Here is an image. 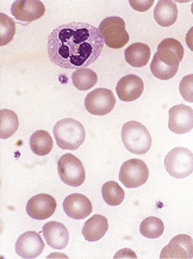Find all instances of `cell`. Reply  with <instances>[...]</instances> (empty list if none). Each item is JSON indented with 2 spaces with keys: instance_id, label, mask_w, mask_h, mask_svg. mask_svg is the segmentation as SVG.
Listing matches in <instances>:
<instances>
[{
  "instance_id": "6da1fadb",
  "label": "cell",
  "mask_w": 193,
  "mask_h": 259,
  "mask_svg": "<svg viewBox=\"0 0 193 259\" xmlns=\"http://www.w3.org/2000/svg\"><path fill=\"white\" fill-rule=\"evenodd\" d=\"M105 42L99 29L89 23L71 22L55 28L48 36L52 64L65 69L87 68L102 54Z\"/></svg>"
},
{
  "instance_id": "7a4b0ae2",
  "label": "cell",
  "mask_w": 193,
  "mask_h": 259,
  "mask_svg": "<svg viewBox=\"0 0 193 259\" xmlns=\"http://www.w3.org/2000/svg\"><path fill=\"white\" fill-rule=\"evenodd\" d=\"M84 125L74 118H65L59 121L54 127V138L58 146L66 151L78 149L85 141Z\"/></svg>"
},
{
  "instance_id": "3957f363",
  "label": "cell",
  "mask_w": 193,
  "mask_h": 259,
  "mask_svg": "<svg viewBox=\"0 0 193 259\" xmlns=\"http://www.w3.org/2000/svg\"><path fill=\"white\" fill-rule=\"evenodd\" d=\"M122 141L129 152L137 155L146 154L152 147L151 133L137 121H130L123 125Z\"/></svg>"
},
{
  "instance_id": "277c9868",
  "label": "cell",
  "mask_w": 193,
  "mask_h": 259,
  "mask_svg": "<svg viewBox=\"0 0 193 259\" xmlns=\"http://www.w3.org/2000/svg\"><path fill=\"white\" fill-rule=\"evenodd\" d=\"M165 167L173 178H187L193 172V153L185 147L173 148L166 155Z\"/></svg>"
},
{
  "instance_id": "5b68a950",
  "label": "cell",
  "mask_w": 193,
  "mask_h": 259,
  "mask_svg": "<svg viewBox=\"0 0 193 259\" xmlns=\"http://www.w3.org/2000/svg\"><path fill=\"white\" fill-rule=\"evenodd\" d=\"M99 32L105 45L112 49L123 48L130 38L125 29V22L116 16L103 19L99 25Z\"/></svg>"
},
{
  "instance_id": "8992f818",
  "label": "cell",
  "mask_w": 193,
  "mask_h": 259,
  "mask_svg": "<svg viewBox=\"0 0 193 259\" xmlns=\"http://www.w3.org/2000/svg\"><path fill=\"white\" fill-rule=\"evenodd\" d=\"M61 181L69 187H80L85 182V168L82 162L71 153L63 154L58 162Z\"/></svg>"
},
{
  "instance_id": "52a82bcc",
  "label": "cell",
  "mask_w": 193,
  "mask_h": 259,
  "mask_svg": "<svg viewBox=\"0 0 193 259\" xmlns=\"http://www.w3.org/2000/svg\"><path fill=\"white\" fill-rule=\"evenodd\" d=\"M149 178L147 164L139 159H129L121 166L119 181L124 187L129 189L139 188L146 184Z\"/></svg>"
},
{
  "instance_id": "ba28073f",
  "label": "cell",
  "mask_w": 193,
  "mask_h": 259,
  "mask_svg": "<svg viewBox=\"0 0 193 259\" xmlns=\"http://www.w3.org/2000/svg\"><path fill=\"white\" fill-rule=\"evenodd\" d=\"M116 98L114 92L108 89H96L89 92L85 98V108L89 114L104 116L114 110Z\"/></svg>"
},
{
  "instance_id": "9c48e42d",
  "label": "cell",
  "mask_w": 193,
  "mask_h": 259,
  "mask_svg": "<svg viewBox=\"0 0 193 259\" xmlns=\"http://www.w3.org/2000/svg\"><path fill=\"white\" fill-rule=\"evenodd\" d=\"M168 128L175 134H186L191 132L193 129V109L191 106L178 104L171 108Z\"/></svg>"
},
{
  "instance_id": "30bf717a",
  "label": "cell",
  "mask_w": 193,
  "mask_h": 259,
  "mask_svg": "<svg viewBox=\"0 0 193 259\" xmlns=\"http://www.w3.org/2000/svg\"><path fill=\"white\" fill-rule=\"evenodd\" d=\"M161 259H191L193 258V239L189 235L179 234L162 248Z\"/></svg>"
},
{
  "instance_id": "8fae6325",
  "label": "cell",
  "mask_w": 193,
  "mask_h": 259,
  "mask_svg": "<svg viewBox=\"0 0 193 259\" xmlns=\"http://www.w3.org/2000/svg\"><path fill=\"white\" fill-rule=\"evenodd\" d=\"M56 210V201L54 197L46 194H39L30 198L26 203V212L34 220H45L51 218Z\"/></svg>"
},
{
  "instance_id": "7c38bea8",
  "label": "cell",
  "mask_w": 193,
  "mask_h": 259,
  "mask_svg": "<svg viewBox=\"0 0 193 259\" xmlns=\"http://www.w3.org/2000/svg\"><path fill=\"white\" fill-rule=\"evenodd\" d=\"M11 12L17 21L30 23L44 15L45 6L38 0H17L12 4Z\"/></svg>"
},
{
  "instance_id": "4fadbf2b",
  "label": "cell",
  "mask_w": 193,
  "mask_h": 259,
  "mask_svg": "<svg viewBox=\"0 0 193 259\" xmlns=\"http://www.w3.org/2000/svg\"><path fill=\"white\" fill-rule=\"evenodd\" d=\"M44 250V242L42 237L36 232H25L16 242V253L21 258H37Z\"/></svg>"
},
{
  "instance_id": "5bb4252c",
  "label": "cell",
  "mask_w": 193,
  "mask_h": 259,
  "mask_svg": "<svg viewBox=\"0 0 193 259\" xmlns=\"http://www.w3.org/2000/svg\"><path fill=\"white\" fill-rule=\"evenodd\" d=\"M155 56L166 65L179 67V64L184 58V47L178 39L165 38L158 46V52Z\"/></svg>"
},
{
  "instance_id": "9a60e30c",
  "label": "cell",
  "mask_w": 193,
  "mask_h": 259,
  "mask_svg": "<svg viewBox=\"0 0 193 259\" xmlns=\"http://www.w3.org/2000/svg\"><path fill=\"white\" fill-rule=\"evenodd\" d=\"M143 90H144V82L135 74H128L121 78L116 86L118 98L123 102L136 101L141 97Z\"/></svg>"
},
{
  "instance_id": "2e32d148",
  "label": "cell",
  "mask_w": 193,
  "mask_h": 259,
  "mask_svg": "<svg viewBox=\"0 0 193 259\" xmlns=\"http://www.w3.org/2000/svg\"><path fill=\"white\" fill-rule=\"evenodd\" d=\"M63 210L71 219L81 220L89 217L92 212V203L84 195L72 194L63 201Z\"/></svg>"
},
{
  "instance_id": "e0dca14e",
  "label": "cell",
  "mask_w": 193,
  "mask_h": 259,
  "mask_svg": "<svg viewBox=\"0 0 193 259\" xmlns=\"http://www.w3.org/2000/svg\"><path fill=\"white\" fill-rule=\"evenodd\" d=\"M43 237L49 246L55 250H63L67 247L69 241V233L67 228L56 221L48 222L42 228Z\"/></svg>"
},
{
  "instance_id": "ac0fdd59",
  "label": "cell",
  "mask_w": 193,
  "mask_h": 259,
  "mask_svg": "<svg viewBox=\"0 0 193 259\" xmlns=\"http://www.w3.org/2000/svg\"><path fill=\"white\" fill-rule=\"evenodd\" d=\"M109 230L108 219L103 215H94L89 218L82 228V235L87 241H98L104 237Z\"/></svg>"
},
{
  "instance_id": "d6986e66",
  "label": "cell",
  "mask_w": 193,
  "mask_h": 259,
  "mask_svg": "<svg viewBox=\"0 0 193 259\" xmlns=\"http://www.w3.org/2000/svg\"><path fill=\"white\" fill-rule=\"evenodd\" d=\"M154 18L161 26H171L178 19V6L172 0H160L154 9Z\"/></svg>"
},
{
  "instance_id": "ffe728a7",
  "label": "cell",
  "mask_w": 193,
  "mask_h": 259,
  "mask_svg": "<svg viewBox=\"0 0 193 259\" xmlns=\"http://www.w3.org/2000/svg\"><path fill=\"white\" fill-rule=\"evenodd\" d=\"M124 56L126 62L132 67H143L148 64L151 59V48L146 43H134L125 49Z\"/></svg>"
},
{
  "instance_id": "44dd1931",
  "label": "cell",
  "mask_w": 193,
  "mask_h": 259,
  "mask_svg": "<svg viewBox=\"0 0 193 259\" xmlns=\"http://www.w3.org/2000/svg\"><path fill=\"white\" fill-rule=\"evenodd\" d=\"M30 147L36 155H46L53 149L52 135L45 131H37L30 138Z\"/></svg>"
},
{
  "instance_id": "7402d4cb",
  "label": "cell",
  "mask_w": 193,
  "mask_h": 259,
  "mask_svg": "<svg viewBox=\"0 0 193 259\" xmlns=\"http://www.w3.org/2000/svg\"><path fill=\"white\" fill-rule=\"evenodd\" d=\"M19 125L18 117L15 111L9 109H3L0 111V138L3 140L9 139L17 132Z\"/></svg>"
},
{
  "instance_id": "603a6c76",
  "label": "cell",
  "mask_w": 193,
  "mask_h": 259,
  "mask_svg": "<svg viewBox=\"0 0 193 259\" xmlns=\"http://www.w3.org/2000/svg\"><path fill=\"white\" fill-rule=\"evenodd\" d=\"M72 81L73 85L80 91H87V90L92 89L93 86L98 81V77H96L95 72L89 68H80L74 71L72 74Z\"/></svg>"
},
{
  "instance_id": "cb8c5ba5",
  "label": "cell",
  "mask_w": 193,
  "mask_h": 259,
  "mask_svg": "<svg viewBox=\"0 0 193 259\" xmlns=\"http://www.w3.org/2000/svg\"><path fill=\"white\" fill-rule=\"evenodd\" d=\"M102 195L104 201L109 205H112V207H116V205H119L124 201L125 192L123 189L119 187L118 183L116 182H108L103 185L102 188Z\"/></svg>"
},
{
  "instance_id": "d4e9b609",
  "label": "cell",
  "mask_w": 193,
  "mask_h": 259,
  "mask_svg": "<svg viewBox=\"0 0 193 259\" xmlns=\"http://www.w3.org/2000/svg\"><path fill=\"white\" fill-rule=\"evenodd\" d=\"M165 225L161 219L159 218H147L142 221L141 226H139V232L143 237L148 239H156L160 238L164 234Z\"/></svg>"
},
{
  "instance_id": "484cf974",
  "label": "cell",
  "mask_w": 193,
  "mask_h": 259,
  "mask_svg": "<svg viewBox=\"0 0 193 259\" xmlns=\"http://www.w3.org/2000/svg\"><path fill=\"white\" fill-rule=\"evenodd\" d=\"M179 67H173V66L166 65L165 62L160 61V60L154 55L151 64V71L155 78L160 79V80H168L175 77L176 72H178Z\"/></svg>"
},
{
  "instance_id": "4316f807",
  "label": "cell",
  "mask_w": 193,
  "mask_h": 259,
  "mask_svg": "<svg viewBox=\"0 0 193 259\" xmlns=\"http://www.w3.org/2000/svg\"><path fill=\"white\" fill-rule=\"evenodd\" d=\"M16 32L13 19L5 13H0V46H6L12 41Z\"/></svg>"
},
{
  "instance_id": "83f0119b",
  "label": "cell",
  "mask_w": 193,
  "mask_h": 259,
  "mask_svg": "<svg viewBox=\"0 0 193 259\" xmlns=\"http://www.w3.org/2000/svg\"><path fill=\"white\" fill-rule=\"evenodd\" d=\"M179 91L186 102L193 103V74H188L181 79Z\"/></svg>"
},
{
  "instance_id": "f1b7e54d",
  "label": "cell",
  "mask_w": 193,
  "mask_h": 259,
  "mask_svg": "<svg viewBox=\"0 0 193 259\" xmlns=\"http://www.w3.org/2000/svg\"><path fill=\"white\" fill-rule=\"evenodd\" d=\"M129 3H130L132 9L137 10V11H146V10H148L154 4L153 0H149V2H134V0H130Z\"/></svg>"
},
{
  "instance_id": "f546056e",
  "label": "cell",
  "mask_w": 193,
  "mask_h": 259,
  "mask_svg": "<svg viewBox=\"0 0 193 259\" xmlns=\"http://www.w3.org/2000/svg\"><path fill=\"white\" fill-rule=\"evenodd\" d=\"M186 45L189 48V51L193 52V26L188 30L186 34Z\"/></svg>"
},
{
  "instance_id": "4dcf8cb0",
  "label": "cell",
  "mask_w": 193,
  "mask_h": 259,
  "mask_svg": "<svg viewBox=\"0 0 193 259\" xmlns=\"http://www.w3.org/2000/svg\"><path fill=\"white\" fill-rule=\"evenodd\" d=\"M191 12H192V15H193V3H192V6H191Z\"/></svg>"
}]
</instances>
